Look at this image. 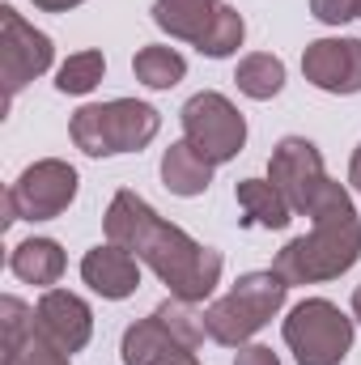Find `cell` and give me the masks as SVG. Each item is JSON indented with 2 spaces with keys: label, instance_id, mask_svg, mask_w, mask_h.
<instances>
[{
  "label": "cell",
  "instance_id": "cell-1",
  "mask_svg": "<svg viewBox=\"0 0 361 365\" xmlns=\"http://www.w3.org/2000/svg\"><path fill=\"white\" fill-rule=\"evenodd\" d=\"M106 242L132 251L145 268H153V276L171 289V297H179L187 306L208 302L213 289L221 284V251L195 242L187 230L171 225L166 217L153 212L149 200H141L136 191H115V200L106 204Z\"/></svg>",
  "mask_w": 361,
  "mask_h": 365
},
{
  "label": "cell",
  "instance_id": "cell-2",
  "mask_svg": "<svg viewBox=\"0 0 361 365\" xmlns=\"http://www.w3.org/2000/svg\"><path fill=\"white\" fill-rule=\"evenodd\" d=\"M306 217H310V234L285 242L280 255L272 259V272L285 276V284H323L345 276L361 259L357 204L336 179H323Z\"/></svg>",
  "mask_w": 361,
  "mask_h": 365
},
{
  "label": "cell",
  "instance_id": "cell-3",
  "mask_svg": "<svg viewBox=\"0 0 361 365\" xmlns=\"http://www.w3.org/2000/svg\"><path fill=\"white\" fill-rule=\"evenodd\" d=\"M162 128V115L149 102L136 98H111L90 102L68 119V136L86 158H115V153H141Z\"/></svg>",
  "mask_w": 361,
  "mask_h": 365
},
{
  "label": "cell",
  "instance_id": "cell-4",
  "mask_svg": "<svg viewBox=\"0 0 361 365\" xmlns=\"http://www.w3.org/2000/svg\"><path fill=\"white\" fill-rule=\"evenodd\" d=\"M204 314H195L187 302L166 297L149 319H136L123 331V365H200L204 344Z\"/></svg>",
  "mask_w": 361,
  "mask_h": 365
},
{
  "label": "cell",
  "instance_id": "cell-5",
  "mask_svg": "<svg viewBox=\"0 0 361 365\" xmlns=\"http://www.w3.org/2000/svg\"><path fill=\"white\" fill-rule=\"evenodd\" d=\"M285 276L268 272H247L234 280V289L225 297H217L208 310H204V331L213 344H225V349H243L251 344V336L260 327H268L272 319L285 310Z\"/></svg>",
  "mask_w": 361,
  "mask_h": 365
},
{
  "label": "cell",
  "instance_id": "cell-6",
  "mask_svg": "<svg viewBox=\"0 0 361 365\" xmlns=\"http://www.w3.org/2000/svg\"><path fill=\"white\" fill-rule=\"evenodd\" d=\"M280 331L298 365H340L353 349V319L327 297H302Z\"/></svg>",
  "mask_w": 361,
  "mask_h": 365
},
{
  "label": "cell",
  "instance_id": "cell-7",
  "mask_svg": "<svg viewBox=\"0 0 361 365\" xmlns=\"http://www.w3.org/2000/svg\"><path fill=\"white\" fill-rule=\"evenodd\" d=\"M179 123H183V140L195 153H204L213 166L234 162L243 153V145H247V119H243V110L217 90L191 93L179 110Z\"/></svg>",
  "mask_w": 361,
  "mask_h": 365
},
{
  "label": "cell",
  "instance_id": "cell-8",
  "mask_svg": "<svg viewBox=\"0 0 361 365\" xmlns=\"http://www.w3.org/2000/svg\"><path fill=\"white\" fill-rule=\"evenodd\" d=\"M77 170L60 158H43L34 166H26L17 182L4 195V225L13 221H51L60 212H68V204L77 200Z\"/></svg>",
  "mask_w": 361,
  "mask_h": 365
},
{
  "label": "cell",
  "instance_id": "cell-9",
  "mask_svg": "<svg viewBox=\"0 0 361 365\" xmlns=\"http://www.w3.org/2000/svg\"><path fill=\"white\" fill-rule=\"evenodd\" d=\"M56 60V47L43 30H34L13 4H0V81H4V106L26 90L34 77H43Z\"/></svg>",
  "mask_w": 361,
  "mask_h": 365
},
{
  "label": "cell",
  "instance_id": "cell-10",
  "mask_svg": "<svg viewBox=\"0 0 361 365\" xmlns=\"http://www.w3.org/2000/svg\"><path fill=\"white\" fill-rule=\"evenodd\" d=\"M268 179L280 187V195L289 200V208L306 217L315 191L327 179V175H323V153H319V145L306 140V136H285L268 158Z\"/></svg>",
  "mask_w": 361,
  "mask_h": 365
},
{
  "label": "cell",
  "instance_id": "cell-11",
  "mask_svg": "<svg viewBox=\"0 0 361 365\" xmlns=\"http://www.w3.org/2000/svg\"><path fill=\"white\" fill-rule=\"evenodd\" d=\"M302 73L323 93H361V38H315L302 51Z\"/></svg>",
  "mask_w": 361,
  "mask_h": 365
},
{
  "label": "cell",
  "instance_id": "cell-12",
  "mask_svg": "<svg viewBox=\"0 0 361 365\" xmlns=\"http://www.w3.org/2000/svg\"><path fill=\"white\" fill-rule=\"evenodd\" d=\"M34 331L47 336L56 349H64L68 357L81 353L93 336V310L86 297L68 293V289H43L39 306H34Z\"/></svg>",
  "mask_w": 361,
  "mask_h": 365
},
{
  "label": "cell",
  "instance_id": "cell-13",
  "mask_svg": "<svg viewBox=\"0 0 361 365\" xmlns=\"http://www.w3.org/2000/svg\"><path fill=\"white\" fill-rule=\"evenodd\" d=\"M81 280L90 284L98 297L123 302V297H132L141 289V259L132 251L115 247V242H106V247L98 242V247L86 251V259H81Z\"/></svg>",
  "mask_w": 361,
  "mask_h": 365
},
{
  "label": "cell",
  "instance_id": "cell-14",
  "mask_svg": "<svg viewBox=\"0 0 361 365\" xmlns=\"http://www.w3.org/2000/svg\"><path fill=\"white\" fill-rule=\"evenodd\" d=\"M234 200H238L243 225H255V230H285L293 217L289 200L280 195V187L272 179H243L234 187Z\"/></svg>",
  "mask_w": 361,
  "mask_h": 365
},
{
  "label": "cell",
  "instance_id": "cell-15",
  "mask_svg": "<svg viewBox=\"0 0 361 365\" xmlns=\"http://www.w3.org/2000/svg\"><path fill=\"white\" fill-rule=\"evenodd\" d=\"M9 268H13L17 280H26V284L51 289V284L64 276V251H60L56 238H26V242L13 247Z\"/></svg>",
  "mask_w": 361,
  "mask_h": 365
},
{
  "label": "cell",
  "instance_id": "cell-16",
  "mask_svg": "<svg viewBox=\"0 0 361 365\" xmlns=\"http://www.w3.org/2000/svg\"><path fill=\"white\" fill-rule=\"evenodd\" d=\"M221 0H158L153 4V21L158 30H166L179 43H200L204 30L213 26Z\"/></svg>",
  "mask_w": 361,
  "mask_h": 365
},
{
  "label": "cell",
  "instance_id": "cell-17",
  "mask_svg": "<svg viewBox=\"0 0 361 365\" xmlns=\"http://www.w3.org/2000/svg\"><path fill=\"white\" fill-rule=\"evenodd\" d=\"M162 182H166L175 195H183V200L204 195L208 182H213V162H208L204 153H195L187 140H175V145L162 153Z\"/></svg>",
  "mask_w": 361,
  "mask_h": 365
},
{
  "label": "cell",
  "instance_id": "cell-18",
  "mask_svg": "<svg viewBox=\"0 0 361 365\" xmlns=\"http://www.w3.org/2000/svg\"><path fill=\"white\" fill-rule=\"evenodd\" d=\"M132 73L149 90H175L183 77H187V60H183L175 47H141L136 60H132Z\"/></svg>",
  "mask_w": 361,
  "mask_h": 365
},
{
  "label": "cell",
  "instance_id": "cell-19",
  "mask_svg": "<svg viewBox=\"0 0 361 365\" xmlns=\"http://www.w3.org/2000/svg\"><path fill=\"white\" fill-rule=\"evenodd\" d=\"M234 81H238V90L247 93V98L268 102V98H276V93L285 90V64H280L272 51H255V56H247V60L238 64Z\"/></svg>",
  "mask_w": 361,
  "mask_h": 365
},
{
  "label": "cell",
  "instance_id": "cell-20",
  "mask_svg": "<svg viewBox=\"0 0 361 365\" xmlns=\"http://www.w3.org/2000/svg\"><path fill=\"white\" fill-rule=\"evenodd\" d=\"M243 38H247V21H243V13L230 9V4H221L217 17H213V26H208L204 38L195 43V51L208 56V60H225V56H234V51L243 47Z\"/></svg>",
  "mask_w": 361,
  "mask_h": 365
},
{
  "label": "cell",
  "instance_id": "cell-21",
  "mask_svg": "<svg viewBox=\"0 0 361 365\" xmlns=\"http://www.w3.org/2000/svg\"><path fill=\"white\" fill-rule=\"evenodd\" d=\"M102 77H106V60H102V51H77V56H68V60L60 64V73H56V90L81 98V93H90Z\"/></svg>",
  "mask_w": 361,
  "mask_h": 365
},
{
  "label": "cell",
  "instance_id": "cell-22",
  "mask_svg": "<svg viewBox=\"0 0 361 365\" xmlns=\"http://www.w3.org/2000/svg\"><path fill=\"white\" fill-rule=\"evenodd\" d=\"M0 365H73L64 349H56L47 336L26 331L13 344H0Z\"/></svg>",
  "mask_w": 361,
  "mask_h": 365
},
{
  "label": "cell",
  "instance_id": "cell-23",
  "mask_svg": "<svg viewBox=\"0 0 361 365\" xmlns=\"http://www.w3.org/2000/svg\"><path fill=\"white\" fill-rule=\"evenodd\" d=\"M0 327H4V344L21 340L26 331H34V310L21 297H0Z\"/></svg>",
  "mask_w": 361,
  "mask_h": 365
},
{
  "label": "cell",
  "instance_id": "cell-24",
  "mask_svg": "<svg viewBox=\"0 0 361 365\" xmlns=\"http://www.w3.org/2000/svg\"><path fill=\"white\" fill-rule=\"evenodd\" d=\"M310 13L323 26H345V21L361 17V0H310Z\"/></svg>",
  "mask_w": 361,
  "mask_h": 365
},
{
  "label": "cell",
  "instance_id": "cell-25",
  "mask_svg": "<svg viewBox=\"0 0 361 365\" xmlns=\"http://www.w3.org/2000/svg\"><path fill=\"white\" fill-rule=\"evenodd\" d=\"M234 365H280V357L272 353L268 344H243L238 357H234Z\"/></svg>",
  "mask_w": 361,
  "mask_h": 365
},
{
  "label": "cell",
  "instance_id": "cell-26",
  "mask_svg": "<svg viewBox=\"0 0 361 365\" xmlns=\"http://www.w3.org/2000/svg\"><path fill=\"white\" fill-rule=\"evenodd\" d=\"M77 4H86V0H34V9H43V13H68Z\"/></svg>",
  "mask_w": 361,
  "mask_h": 365
},
{
  "label": "cell",
  "instance_id": "cell-27",
  "mask_svg": "<svg viewBox=\"0 0 361 365\" xmlns=\"http://www.w3.org/2000/svg\"><path fill=\"white\" fill-rule=\"evenodd\" d=\"M349 182H353V187H361V145L353 149V162H349Z\"/></svg>",
  "mask_w": 361,
  "mask_h": 365
},
{
  "label": "cell",
  "instance_id": "cell-28",
  "mask_svg": "<svg viewBox=\"0 0 361 365\" xmlns=\"http://www.w3.org/2000/svg\"><path fill=\"white\" fill-rule=\"evenodd\" d=\"M353 319H357V323H361V284H357V289H353Z\"/></svg>",
  "mask_w": 361,
  "mask_h": 365
},
{
  "label": "cell",
  "instance_id": "cell-29",
  "mask_svg": "<svg viewBox=\"0 0 361 365\" xmlns=\"http://www.w3.org/2000/svg\"><path fill=\"white\" fill-rule=\"evenodd\" d=\"M357 191H361V187H357Z\"/></svg>",
  "mask_w": 361,
  "mask_h": 365
}]
</instances>
